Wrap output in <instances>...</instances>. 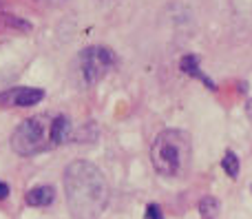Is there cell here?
<instances>
[{
	"instance_id": "10",
	"label": "cell",
	"mask_w": 252,
	"mask_h": 219,
	"mask_svg": "<svg viewBox=\"0 0 252 219\" xmlns=\"http://www.w3.org/2000/svg\"><path fill=\"white\" fill-rule=\"evenodd\" d=\"M221 166H223V171L228 173V175L235 180L237 175H239V157H237V153L232 149H228L226 153H223V157H221Z\"/></svg>"
},
{
	"instance_id": "6",
	"label": "cell",
	"mask_w": 252,
	"mask_h": 219,
	"mask_svg": "<svg viewBox=\"0 0 252 219\" xmlns=\"http://www.w3.org/2000/svg\"><path fill=\"white\" fill-rule=\"evenodd\" d=\"M73 135V124H71L69 115H56L51 120V146L64 144Z\"/></svg>"
},
{
	"instance_id": "2",
	"label": "cell",
	"mask_w": 252,
	"mask_h": 219,
	"mask_svg": "<svg viewBox=\"0 0 252 219\" xmlns=\"http://www.w3.org/2000/svg\"><path fill=\"white\" fill-rule=\"evenodd\" d=\"M190 135L179 128H164L157 133L151 146V162L153 168L161 177H179L186 173L190 164Z\"/></svg>"
},
{
	"instance_id": "11",
	"label": "cell",
	"mask_w": 252,
	"mask_h": 219,
	"mask_svg": "<svg viewBox=\"0 0 252 219\" xmlns=\"http://www.w3.org/2000/svg\"><path fill=\"white\" fill-rule=\"evenodd\" d=\"M146 219H164L161 215V208L157 204H148L146 206Z\"/></svg>"
},
{
	"instance_id": "14",
	"label": "cell",
	"mask_w": 252,
	"mask_h": 219,
	"mask_svg": "<svg viewBox=\"0 0 252 219\" xmlns=\"http://www.w3.org/2000/svg\"><path fill=\"white\" fill-rule=\"evenodd\" d=\"M38 2H44V4H60V2H64V0H38Z\"/></svg>"
},
{
	"instance_id": "9",
	"label": "cell",
	"mask_w": 252,
	"mask_h": 219,
	"mask_svg": "<svg viewBox=\"0 0 252 219\" xmlns=\"http://www.w3.org/2000/svg\"><path fill=\"white\" fill-rule=\"evenodd\" d=\"M219 211H221V204H219L217 197L206 195V197L199 199V215H201V219H217Z\"/></svg>"
},
{
	"instance_id": "5",
	"label": "cell",
	"mask_w": 252,
	"mask_h": 219,
	"mask_svg": "<svg viewBox=\"0 0 252 219\" xmlns=\"http://www.w3.org/2000/svg\"><path fill=\"white\" fill-rule=\"evenodd\" d=\"M44 100V91L35 87H13L0 93V106H33Z\"/></svg>"
},
{
	"instance_id": "7",
	"label": "cell",
	"mask_w": 252,
	"mask_h": 219,
	"mask_svg": "<svg viewBox=\"0 0 252 219\" xmlns=\"http://www.w3.org/2000/svg\"><path fill=\"white\" fill-rule=\"evenodd\" d=\"M53 199H56V188H53L51 184L33 186V188L25 195V202L29 204V206H49Z\"/></svg>"
},
{
	"instance_id": "1",
	"label": "cell",
	"mask_w": 252,
	"mask_h": 219,
	"mask_svg": "<svg viewBox=\"0 0 252 219\" xmlns=\"http://www.w3.org/2000/svg\"><path fill=\"white\" fill-rule=\"evenodd\" d=\"M66 206L75 219H97L109 204V182L95 164L75 159L64 168Z\"/></svg>"
},
{
	"instance_id": "13",
	"label": "cell",
	"mask_w": 252,
	"mask_h": 219,
	"mask_svg": "<svg viewBox=\"0 0 252 219\" xmlns=\"http://www.w3.org/2000/svg\"><path fill=\"white\" fill-rule=\"evenodd\" d=\"M246 118H248L250 122H252V97H250L248 102H246Z\"/></svg>"
},
{
	"instance_id": "8",
	"label": "cell",
	"mask_w": 252,
	"mask_h": 219,
	"mask_svg": "<svg viewBox=\"0 0 252 219\" xmlns=\"http://www.w3.org/2000/svg\"><path fill=\"white\" fill-rule=\"evenodd\" d=\"M179 69H182L186 75H192V78L201 80V82H204L208 89H217V87H215L213 80H210L208 75H206L204 71H201V66H199V58H197V56H184L182 60H179Z\"/></svg>"
},
{
	"instance_id": "3",
	"label": "cell",
	"mask_w": 252,
	"mask_h": 219,
	"mask_svg": "<svg viewBox=\"0 0 252 219\" xmlns=\"http://www.w3.org/2000/svg\"><path fill=\"white\" fill-rule=\"evenodd\" d=\"M51 149V118L44 113L27 118L11 133V151L20 157H31Z\"/></svg>"
},
{
	"instance_id": "12",
	"label": "cell",
	"mask_w": 252,
	"mask_h": 219,
	"mask_svg": "<svg viewBox=\"0 0 252 219\" xmlns=\"http://www.w3.org/2000/svg\"><path fill=\"white\" fill-rule=\"evenodd\" d=\"M7 195H9V186L4 182H0V199H4Z\"/></svg>"
},
{
	"instance_id": "4",
	"label": "cell",
	"mask_w": 252,
	"mask_h": 219,
	"mask_svg": "<svg viewBox=\"0 0 252 219\" xmlns=\"http://www.w3.org/2000/svg\"><path fill=\"white\" fill-rule=\"evenodd\" d=\"M115 64H118V56L113 49L104 44H91L80 53V71L87 87H95L97 82H102Z\"/></svg>"
}]
</instances>
